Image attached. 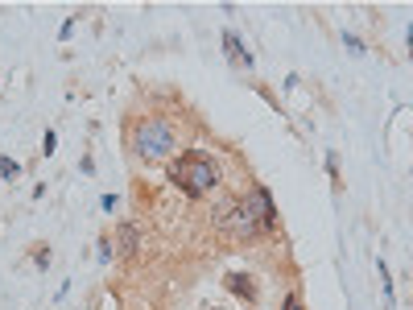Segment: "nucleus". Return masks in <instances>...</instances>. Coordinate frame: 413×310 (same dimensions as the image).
Wrapping results in <instances>:
<instances>
[{"mask_svg":"<svg viewBox=\"0 0 413 310\" xmlns=\"http://www.w3.org/2000/svg\"><path fill=\"white\" fill-rule=\"evenodd\" d=\"M223 228H231L236 236H244V240H253V236H269L273 228H277V207H273V194L265 190V186H256L248 194H240L236 203H227L220 216Z\"/></svg>","mask_w":413,"mask_h":310,"instance_id":"nucleus-1","label":"nucleus"},{"mask_svg":"<svg viewBox=\"0 0 413 310\" xmlns=\"http://www.w3.org/2000/svg\"><path fill=\"white\" fill-rule=\"evenodd\" d=\"M165 170H170V182L182 194H191V199H203V194H211L220 186V161L211 154H203V149L178 154L174 161H165Z\"/></svg>","mask_w":413,"mask_h":310,"instance_id":"nucleus-2","label":"nucleus"},{"mask_svg":"<svg viewBox=\"0 0 413 310\" xmlns=\"http://www.w3.org/2000/svg\"><path fill=\"white\" fill-rule=\"evenodd\" d=\"M132 154L141 161H165L174 154V128L165 120H141L132 128Z\"/></svg>","mask_w":413,"mask_h":310,"instance_id":"nucleus-3","label":"nucleus"},{"mask_svg":"<svg viewBox=\"0 0 413 310\" xmlns=\"http://www.w3.org/2000/svg\"><path fill=\"white\" fill-rule=\"evenodd\" d=\"M223 54L231 58V66H253V50L240 42L236 30H223Z\"/></svg>","mask_w":413,"mask_h":310,"instance_id":"nucleus-4","label":"nucleus"},{"mask_svg":"<svg viewBox=\"0 0 413 310\" xmlns=\"http://www.w3.org/2000/svg\"><path fill=\"white\" fill-rule=\"evenodd\" d=\"M223 285H227V290H231L240 302H256V285L244 278V273H227V278H223Z\"/></svg>","mask_w":413,"mask_h":310,"instance_id":"nucleus-5","label":"nucleus"},{"mask_svg":"<svg viewBox=\"0 0 413 310\" xmlns=\"http://www.w3.org/2000/svg\"><path fill=\"white\" fill-rule=\"evenodd\" d=\"M120 256L125 261L136 256V223H120Z\"/></svg>","mask_w":413,"mask_h":310,"instance_id":"nucleus-6","label":"nucleus"},{"mask_svg":"<svg viewBox=\"0 0 413 310\" xmlns=\"http://www.w3.org/2000/svg\"><path fill=\"white\" fill-rule=\"evenodd\" d=\"M17 174H21V166L13 157H0V178H17Z\"/></svg>","mask_w":413,"mask_h":310,"instance_id":"nucleus-7","label":"nucleus"},{"mask_svg":"<svg viewBox=\"0 0 413 310\" xmlns=\"http://www.w3.org/2000/svg\"><path fill=\"white\" fill-rule=\"evenodd\" d=\"M42 149H46V157H50L54 149H58V132H54V128H50L46 137H42Z\"/></svg>","mask_w":413,"mask_h":310,"instance_id":"nucleus-8","label":"nucleus"},{"mask_svg":"<svg viewBox=\"0 0 413 310\" xmlns=\"http://www.w3.org/2000/svg\"><path fill=\"white\" fill-rule=\"evenodd\" d=\"M281 310H306V306H302V298H298V294H286V302H281Z\"/></svg>","mask_w":413,"mask_h":310,"instance_id":"nucleus-9","label":"nucleus"},{"mask_svg":"<svg viewBox=\"0 0 413 310\" xmlns=\"http://www.w3.org/2000/svg\"><path fill=\"white\" fill-rule=\"evenodd\" d=\"M99 261H103V265L112 261V244H108V240H99Z\"/></svg>","mask_w":413,"mask_h":310,"instance_id":"nucleus-10","label":"nucleus"}]
</instances>
